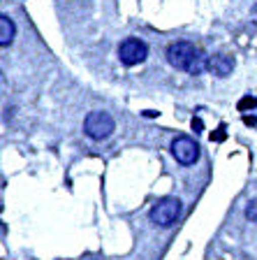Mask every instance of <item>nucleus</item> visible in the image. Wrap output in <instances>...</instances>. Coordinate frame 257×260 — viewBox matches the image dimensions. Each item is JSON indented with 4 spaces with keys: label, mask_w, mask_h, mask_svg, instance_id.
I'll list each match as a JSON object with an SVG mask.
<instances>
[{
    "label": "nucleus",
    "mask_w": 257,
    "mask_h": 260,
    "mask_svg": "<svg viewBox=\"0 0 257 260\" xmlns=\"http://www.w3.org/2000/svg\"><path fill=\"white\" fill-rule=\"evenodd\" d=\"M181 211H183V205L178 198H162L158 200L156 205L151 207V221L156 223L160 228H169L181 218Z\"/></svg>",
    "instance_id": "f03ea898"
},
{
    "label": "nucleus",
    "mask_w": 257,
    "mask_h": 260,
    "mask_svg": "<svg viewBox=\"0 0 257 260\" xmlns=\"http://www.w3.org/2000/svg\"><path fill=\"white\" fill-rule=\"evenodd\" d=\"M88 260H100V258H88Z\"/></svg>",
    "instance_id": "9b49d317"
},
{
    "label": "nucleus",
    "mask_w": 257,
    "mask_h": 260,
    "mask_svg": "<svg viewBox=\"0 0 257 260\" xmlns=\"http://www.w3.org/2000/svg\"><path fill=\"white\" fill-rule=\"evenodd\" d=\"M246 218H248V221H252V223H257V198L248 202V207H246Z\"/></svg>",
    "instance_id": "6e6552de"
},
{
    "label": "nucleus",
    "mask_w": 257,
    "mask_h": 260,
    "mask_svg": "<svg viewBox=\"0 0 257 260\" xmlns=\"http://www.w3.org/2000/svg\"><path fill=\"white\" fill-rule=\"evenodd\" d=\"M171 156L176 158L181 165H193L199 158V144L188 135H178L171 142Z\"/></svg>",
    "instance_id": "39448f33"
},
{
    "label": "nucleus",
    "mask_w": 257,
    "mask_h": 260,
    "mask_svg": "<svg viewBox=\"0 0 257 260\" xmlns=\"http://www.w3.org/2000/svg\"><path fill=\"white\" fill-rule=\"evenodd\" d=\"M167 60L171 68L176 70H186L190 75H202L209 68V56H204L193 42H171L167 47Z\"/></svg>",
    "instance_id": "f257e3e1"
},
{
    "label": "nucleus",
    "mask_w": 257,
    "mask_h": 260,
    "mask_svg": "<svg viewBox=\"0 0 257 260\" xmlns=\"http://www.w3.org/2000/svg\"><path fill=\"white\" fill-rule=\"evenodd\" d=\"M206 70L215 77H227L234 70V58L225 54H213V56H209V68Z\"/></svg>",
    "instance_id": "423d86ee"
},
{
    "label": "nucleus",
    "mask_w": 257,
    "mask_h": 260,
    "mask_svg": "<svg viewBox=\"0 0 257 260\" xmlns=\"http://www.w3.org/2000/svg\"><path fill=\"white\" fill-rule=\"evenodd\" d=\"M114 130H116V123L109 112H91L84 121V133L91 140H107Z\"/></svg>",
    "instance_id": "7ed1b4c3"
},
{
    "label": "nucleus",
    "mask_w": 257,
    "mask_h": 260,
    "mask_svg": "<svg viewBox=\"0 0 257 260\" xmlns=\"http://www.w3.org/2000/svg\"><path fill=\"white\" fill-rule=\"evenodd\" d=\"M14 32H16L14 21H12L7 14H3L0 16V44H3V47H10L12 40H14Z\"/></svg>",
    "instance_id": "0eeeda50"
},
{
    "label": "nucleus",
    "mask_w": 257,
    "mask_h": 260,
    "mask_svg": "<svg viewBox=\"0 0 257 260\" xmlns=\"http://www.w3.org/2000/svg\"><path fill=\"white\" fill-rule=\"evenodd\" d=\"M146 56H149V47H146V42L139 38H128L118 47V58H121L123 65H128V68L144 63Z\"/></svg>",
    "instance_id": "20e7f679"
},
{
    "label": "nucleus",
    "mask_w": 257,
    "mask_h": 260,
    "mask_svg": "<svg viewBox=\"0 0 257 260\" xmlns=\"http://www.w3.org/2000/svg\"><path fill=\"white\" fill-rule=\"evenodd\" d=\"M248 105H250V107H257V98H246V100H243L241 105H239V107H248Z\"/></svg>",
    "instance_id": "1a4fd4ad"
},
{
    "label": "nucleus",
    "mask_w": 257,
    "mask_h": 260,
    "mask_svg": "<svg viewBox=\"0 0 257 260\" xmlns=\"http://www.w3.org/2000/svg\"><path fill=\"white\" fill-rule=\"evenodd\" d=\"M193 128L197 130V133H202V121H199V119H193Z\"/></svg>",
    "instance_id": "9d476101"
}]
</instances>
